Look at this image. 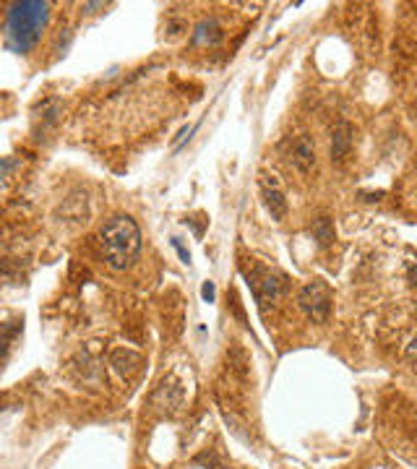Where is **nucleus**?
I'll return each instance as SVG.
<instances>
[{"label":"nucleus","mask_w":417,"mask_h":469,"mask_svg":"<svg viewBox=\"0 0 417 469\" xmlns=\"http://www.w3.org/2000/svg\"><path fill=\"white\" fill-rule=\"evenodd\" d=\"M99 248L110 269L126 271L141 253V230L128 214H115L99 227Z\"/></svg>","instance_id":"obj_1"},{"label":"nucleus","mask_w":417,"mask_h":469,"mask_svg":"<svg viewBox=\"0 0 417 469\" xmlns=\"http://www.w3.org/2000/svg\"><path fill=\"white\" fill-rule=\"evenodd\" d=\"M48 21V3L40 0H26V3H13L9 11V45L16 47L18 53H26L37 42L40 29Z\"/></svg>","instance_id":"obj_2"},{"label":"nucleus","mask_w":417,"mask_h":469,"mask_svg":"<svg viewBox=\"0 0 417 469\" xmlns=\"http://www.w3.org/2000/svg\"><path fill=\"white\" fill-rule=\"evenodd\" d=\"M331 303H334V297H331L329 284L323 279L308 281L298 292V308L305 313L313 323H326V320H329Z\"/></svg>","instance_id":"obj_3"},{"label":"nucleus","mask_w":417,"mask_h":469,"mask_svg":"<svg viewBox=\"0 0 417 469\" xmlns=\"http://www.w3.org/2000/svg\"><path fill=\"white\" fill-rule=\"evenodd\" d=\"M245 276H248V287L253 289V297L261 308H266L269 303L274 305L287 292V279L266 266H253L251 271H245Z\"/></svg>","instance_id":"obj_4"},{"label":"nucleus","mask_w":417,"mask_h":469,"mask_svg":"<svg viewBox=\"0 0 417 469\" xmlns=\"http://www.w3.org/2000/svg\"><path fill=\"white\" fill-rule=\"evenodd\" d=\"M259 185H261L264 206H266V211L271 214V219L282 222V219L287 217V198H284V190H282V185H279V180H276L274 175L261 172Z\"/></svg>","instance_id":"obj_5"},{"label":"nucleus","mask_w":417,"mask_h":469,"mask_svg":"<svg viewBox=\"0 0 417 469\" xmlns=\"http://www.w3.org/2000/svg\"><path fill=\"white\" fill-rule=\"evenodd\" d=\"M352 144H354V128L352 123H347V120H339L334 125V131H331V162L334 164H342L350 156L352 151Z\"/></svg>","instance_id":"obj_6"},{"label":"nucleus","mask_w":417,"mask_h":469,"mask_svg":"<svg viewBox=\"0 0 417 469\" xmlns=\"http://www.w3.org/2000/svg\"><path fill=\"white\" fill-rule=\"evenodd\" d=\"M292 164L305 175L315 167V144L308 133L298 136V141L292 144Z\"/></svg>","instance_id":"obj_7"},{"label":"nucleus","mask_w":417,"mask_h":469,"mask_svg":"<svg viewBox=\"0 0 417 469\" xmlns=\"http://www.w3.org/2000/svg\"><path fill=\"white\" fill-rule=\"evenodd\" d=\"M141 362H143V357L139 355V352H134V350H115L110 355L112 370H115V373H120L123 378H126V375H134L136 370L141 367Z\"/></svg>","instance_id":"obj_8"},{"label":"nucleus","mask_w":417,"mask_h":469,"mask_svg":"<svg viewBox=\"0 0 417 469\" xmlns=\"http://www.w3.org/2000/svg\"><path fill=\"white\" fill-rule=\"evenodd\" d=\"M222 39V26L217 18H204V21L198 23L196 29H193V34H190V45H217Z\"/></svg>","instance_id":"obj_9"},{"label":"nucleus","mask_w":417,"mask_h":469,"mask_svg":"<svg viewBox=\"0 0 417 469\" xmlns=\"http://www.w3.org/2000/svg\"><path fill=\"white\" fill-rule=\"evenodd\" d=\"M313 234L315 240H318V245L321 248H329L331 242H334V225H331L329 217H318L313 222Z\"/></svg>","instance_id":"obj_10"},{"label":"nucleus","mask_w":417,"mask_h":469,"mask_svg":"<svg viewBox=\"0 0 417 469\" xmlns=\"http://www.w3.org/2000/svg\"><path fill=\"white\" fill-rule=\"evenodd\" d=\"M196 128H198V123H193V125H185V128H183V131L178 133V136H175V139H173V146H175V149H180V144H183V141H185V139H190V133L196 131Z\"/></svg>","instance_id":"obj_11"},{"label":"nucleus","mask_w":417,"mask_h":469,"mask_svg":"<svg viewBox=\"0 0 417 469\" xmlns=\"http://www.w3.org/2000/svg\"><path fill=\"white\" fill-rule=\"evenodd\" d=\"M201 295H204L206 303H214V281H206L204 289H201Z\"/></svg>","instance_id":"obj_12"},{"label":"nucleus","mask_w":417,"mask_h":469,"mask_svg":"<svg viewBox=\"0 0 417 469\" xmlns=\"http://www.w3.org/2000/svg\"><path fill=\"white\" fill-rule=\"evenodd\" d=\"M173 245H175V250H178V253H180V258H183V261H185V264H188V261H190V253H188V250H185V248H183V245H180V240H178V237H173Z\"/></svg>","instance_id":"obj_13"},{"label":"nucleus","mask_w":417,"mask_h":469,"mask_svg":"<svg viewBox=\"0 0 417 469\" xmlns=\"http://www.w3.org/2000/svg\"><path fill=\"white\" fill-rule=\"evenodd\" d=\"M407 274H409V281H412V287H417V266L409 264L407 266Z\"/></svg>","instance_id":"obj_14"},{"label":"nucleus","mask_w":417,"mask_h":469,"mask_svg":"<svg viewBox=\"0 0 417 469\" xmlns=\"http://www.w3.org/2000/svg\"><path fill=\"white\" fill-rule=\"evenodd\" d=\"M407 355H409V357H417V336L407 344Z\"/></svg>","instance_id":"obj_15"},{"label":"nucleus","mask_w":417,"mask_h":469,"mask_svg":"<svg viewBox=\"0 0 417 469\" xmlns=\"http://www.w3.org/2000/svg\"><path fill=\"white\" fill-rule=\"evenodd\" d=\"M198 461H206V464H212V469H227V467H224V464H214L212 456H201V459H198Z\"/></svg>","instance_id":"obj_16"}]
</instances>
